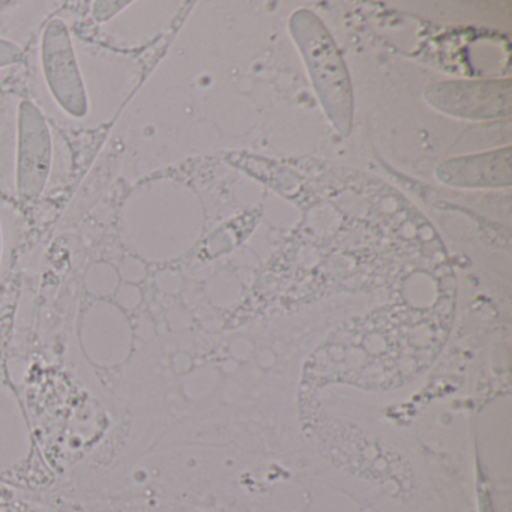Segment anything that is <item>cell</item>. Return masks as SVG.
Returning a JSON list of instances; mask_svg holds the SVG:
<instances>
[{"mask_svg":"<svg viewBox=\"0 0 512 512\" xmlns=\"http://www.w3.org/2000/svg\"><path fill=\"white\" fill-rule=\"evenodd\" d=\"M22 91L65 133L109 127L139 85L142 68L127 53L98 43L58 8L29 44Z\"/></svg>","mask_w":512,"mask_h":512,"instance_id":"6da1fadb","label":"cell"},{"mask_svg":"<svg viewBox=\"0 0 512 512\" xmlns=\"http://www.w3.org/2000/svg\"><path fill=\"white\" fill-rule=\"evenodd\" d=\"M73 163L64 133L25 92H0V196L20 208L46 202L67 184Z\"/></svg>","mask_w":512,"mask_h":512,"instance_id":"7a4b0ae2","label":"cell"},{"mask_svg":"<svg viewBox=\"0 0 512 512\" xmlns=\"http://www.w3.org/2000/svg\"><path fill=\"white\" fill-rule=\"evenodd\" d=\"M59 4H0V92L16 79L41 23Z\"/></svg>","mask_w":512,"mask_h":512,"instance_id":"3957f363","label":"cell"},{"mask_svg":"<svg viewBox=\"0 0 512 512\" xmlns=\"http://www.w3.org/2000/svg\"><path fill=\"white\" fill-rule=\"evenodd\" d=\"M23 221L25 217H23L22 208L11 200L5 199L4 196H0V275H2L5 256H7L8 239L11 233L19 229Z\"/></svg>","mask_w":512,"mask_h":512,"instance_id":"277c9868","label":"cell"}]
</instances>
